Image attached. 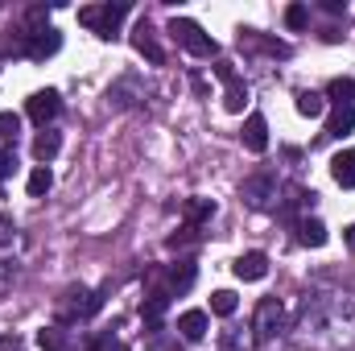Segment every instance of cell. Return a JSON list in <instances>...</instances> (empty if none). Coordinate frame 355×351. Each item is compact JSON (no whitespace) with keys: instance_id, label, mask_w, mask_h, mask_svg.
<instances>
[{"instance_id":"cell-1","label":"cell","mask_w":355,"mask_h":351,"mask_svg":"<svg viewBox=\"0 0 355 351\" xmlns=\"http://www.w3.org/2000/svg\"><path fill=\"white\" fill-rule=\"evenodd\" d=\"M297 348L302 351H347L355 348V298H306L297 314Z\"/></svg>"},{"instance_id":"cell-2","label":"cell","mask_w":355,"mask_h":351,"mask_svg":"<svg viewBox=\"0 0 355 351\" xmlns=\"http://www.w3.org/2000/svg\"><path fill=\"white\" fill-rule=\"evenodd\" d=\"M170 33L178 37V46H186L194 58H215V54H219L215 37H207V33H202L190 17H174V21H170Z\"/></svg>"},{"instance_id":"cell-3","label":"cell","mask_w":355,"mask_h":351,"mask_svg":"<svg viewBox=\"0 0 355 351\" xmlns=\"http://www.w3.org/2000/svg\"><path fill=\"white\" fill-rule=\"evenodd\" d=\"M128 17V4H95V8H83L79 12V21L87 25V29H95L99 37H116V29H120V21Z\"/></svg>"},{"instance_id":"cell-4","label":"cell","mask_w":355,"mask_h":351,"mask_svg":"<svg viewBox=\"0 0 355 351\" xmlns=\"http://www.w3.org/2000/svg\"><path fill=\"white\" fill-rule=\"evenodd\" d=\"M285 331V306L277 302V298H265L261 306H257V318H252V339H272V335H281Z\"/></svg>"},{"instance_id":"cell-5","label":"cell","mask_w":355,"mask_h":351,"mask_svg":"<svg viewBox=\"0 0 355 351\" xmlns=\"http://www.w3.org/2000/svg\"><path fill=\"white\" fill-rule=\"evenodd\" d=\"M240 194H244V203H248L252 211H265L268 203L277 198V178H272V174H257V178H248Z\"/></svg>"},{"instance_id":"cell-6","label":"cell","mask_w":355,"mask_h":351,"mask_svg":"<svg viewBox=\"0 0 355 351\" xmlns=\"http://www.w3.org/2000/svg\"><path fill=\"white\" fill-rule=\"evenodd\" d=\"M58 108H62V99H58V91H37V95H29V103H25V112H29V120L37 124V128H46L54 116H58Z\"/></svg>"},{"instance_id":"cell-7","label":"cell","mask_w":355,"mask_h":351,"mask_svg":"<svg viewBox=\"0 0 355 351\" xmlns=\"http://www.w3.org/2000/svg\"><path fill=\"white\" fill-rule=\"evenodd\" d=\"M58 46H62V37H58L54 29H37V33H25V54H29L33 62H42V58H50V54H58Z\"/></svg>"},{"instance_id":"cell-8","label":"cell","mask_w":355,"mask_h":351,"mask_svg":"<svg viewBox=\"0 0 355 351\" xmlns=\"http://www.w3.org/2000/svg\"><path fill=\"white\" fill-rule=\"evenodd\" d=\"M132 46H137V54H145L153 67H162V62H166V50L157 46V33H153V25H149V21H141V25L132 29Z\"/></svg>"},{"instance_id":"cell-9","label":"cell","mask_w":355,"mask_h":351,"mask_svg":"<svg viewBox=\"0 0 355 351\" xmlns=\"http://www.w3.org/2000/svg\"><path fill=\"white\" fill-rule=\"evenodd\" d=\"M240 137H244V149H248V153H265V149H268L265 116H261V112H252V116L244 120V132H240Z\"/></svg>"},{"instance_id":"cell-10","label":"cell","mask_w":355,"mask_h":351,"mask_svg":"<svg viewBox=\"0 0 355 351\" xmlns=\"http://www.w3.org/2000/svg\"><path fill=\"white\" fill-rule=\"evenodd\" d=\"M331 178L343 186V190H355V149H343L331 157Z\"/></svg>"},{"instance_id":"cell-11","label":"cell","mask_w":355,"mask_h":351,"mask_svg":"<svg viewBox=\"0 0 355 351\" xmlns=\"http://www.w3.org/2000/svg\"><path fill=\"white\" fill-rule=\"evenodd\" d=\"M268 273V257L265 252H244L240 261H236V277L240 281H261Z\"/></svg>"},{"instance_id":"cell-12","label":"cell","mask_w":355,"mask_h":351,"mask_svg":"<svg viewBox=\"0 0 355 351\" xmlns=\"http://www.w3.org/2000/svg\"><path fill=\"white\" fill-rule=\"evenodd\" d=\"M297 244H306V248H322L327 244V223L322 219H297Z\"/></svg>"},{"instance_id":"cell-13","label":"cell","mask_w":355,"mask_h":351,"mask_svg":"<svg viewBox=\"0 0 355 351\" xmlns=\"http://www.w3.org/2000/svg\"><path fill=\"white\" fill-rule=\"evenodd\" d=\"M207 310H186L182 318H178V331H182V339H190V343H198L202 335H207Z\"/></svg>"},{"instance_id":"cell-14","label":"cell","mask_w":355,"mask_h":351,"mask_svg":"<svg viewBox=\"0 0 355 351\" xmlns=\"http://www.w3.org/2000/svg\"><path fill=\"white\" fill-rule=\"evenodd\" d=\"M327 132H331V137H339V141H343V137H352V132H355V108H347V103H343V108H335V112L327 116Z\"/></svg>"},{"instance_id":"cell-15","label":"cell","mask_w":355,"mask_h":351,"mask_svg":"<svg viewBox=\"0 0 355 351\" xmlns=\"http://www.w3.org/2000/svg\"><path fill=\"white\" fill-rule=\"evenodd\" d=\"M194 285V264L190 261H182V264H174L170 273H166V293L174 298V293H186Z\"/></svg>"},{"instance_id":"cell-16","label":"cell","mask_w":355,"mask_h":351,"mask_svg":"<svg viewBox=\"0 0 355 351\" xmlns=\"http://www.w3.org/2000/svg\"><path fill=\"white\" fill-rule=\"evenodd\" d=\"M58 149H62V137H58V132H50V128H46V132H37V137H33V157H37L42 166H46V162H54V157H58Z\"/></svg>"},{"instance_id":"cell-17","label":"cell","mask_w":355,"mask_h":351,"mask_svg":"<svg viewBox=\"0 0 355 351\" xmlns=\"http://www.w3.org/2000/svg\"><path fill=\"white\" fill-rule=\"evenodd\" d=\"M215 215V203L211 198H190L186 207H182V219H186V228H198V223H207Z\"/></svg>"},{"instance_id":"cell-18","label":"cell","mask_w":355,"mask_h":351,"mask_svg":"<svg viewBox=\"0 0 355 351\" xmlns=\"http://www.w3.org/2000/svg\"><path fill=\"white\" fill-rule=\"evenodd\" d=\"M252 331H240V327H227L223 335H219V351H252Z\"/></svg>"},{"instance_id":"cell-19","label":"cell","mask_w":355,"mask_h":351,"mask_svg":"<svg viewBox=\"0 0 355 351\" xmlns=\"http://www.w3.org/2000/svg\"><path fill=\"white\" fill-rule=\"evenodd\" d=\"M327 95L335 99V108H355V79H331V87H327Z\"/></svg>"},{"instance_id":"cell-20","label":"cell","mask_w":355,"mask_h":351,"mask_svg":"<svg viewBox=\"0 0 355 351\" xmlns=\"http://www.w3.org/2000/svg\"><path fill=\"white\" fill-rule=\"evenodd\" d=\"M244 103H248V83L244 79H232L227 83V95H223V108L227 112H244Z\"/></svg>"},{"instance_id":"cell-21","label":"cell","mask_w":355,"mask_h":351,"mask_svg":"<svg viewBox=\"0 0 355 351\" xmlns=\"http://www.w3.org/2000/svg\"><path fill=\"white\" fill-rule=\"evenodd\" d=\"M236 306H240V302H236V293H232V289H215V293H211V314L232 318V314H236Z\"/></svg>"},{"instance_id":"cell-22","label":"cell","mask_w":355,"mask_h":351,"mask_svg":"<svg viewBox=\"0 0 355 351\" xmlns=\"http://www.w3.org/2000/svg\"><path fill=\"white\" fill-rule=\"evenodd\" d=\"M50 186H54L50 166H37V170L29 174V198H42V194H50Z\"/></svg>"},{"instance_id":"cell-23","label":"cell","mask_w":355,"mask_h":351,"mask_svg":"<svg viewBox=\"0 0 355 351\" xmlns=\"http://www.w3.org/2000/svg\"><path fill=\"white\" fill-rule=\"evenodd\" d=\"M297 112L314 120V116H322V112H327V103H322V95H318V91H302V95H297Z\"/></svg>"},{"instance_id":"cell-24","label":"cell","mask_w":355,"mask_h":351,"mask_svg":"<svg viewBox=\"0 0 355 351\" xmlns=\"http://www.w3.org/2000/svg\"><path fill=\"white\" fill-rule=\"evenodd\" d=\"M37 348L62 351V348H67V343H62V331H58V327H42V331H37Z\"/></svg>"},{"instance_id":"cell-25","label":"cell","mask_w":355,"mask_h":351,"mask_svg":"<svg viewBox=\"0 0 355 351\" xmlns=\"http://www.w3.org/2000/svg\"><path fill=\"white\" fill-rule=\"evenodd\" d=\"M306 21H310V8L306 4H289L285 8V25L289 29H306Z\"/></svg>"},{"instance_id":"cell-26","label":"cell","mask_w":355,"mask_h":351,"mask_svg":"<svg viewBox=\"0 0 355 351\" xmlns=\"http://www.w3.org/2000/svg\"><path fill=\"white\" fill-rule=\"evenodd\" d=\"M17 132H21V116L0 112V141H8V137H17Z\"/></svg>"},{"instance_id":"cell-27","label":"cell","mask_w":355,"mask_h":351,"mask_svg":"<svg viewBox=\"0 0 355 351\" xmlns=\"http://www.w3.org/2000/svg\"><path fill=\"white\" fill-rule=\"evenodd\" d=\"M215 79H223V83H232V79H236V71H232V62H223V58H219V62H215Z\"/></svg>"},{"instance_id":"cell-28","label":"cell","mask_w":355,"mask_h":351,"mask_svg":"<svg viewBox=\"0 0 355 351\" xmlns=\"http://www.w3.org/2000/svg\"><path fill=\"white\" fill-rule=\"evenodd\" d=\"M12 166H17V162H12V153H4V149H0V178L12 174Z\"/></svg>"},{"instance_id":"cell-29","label":"cell","mask_w":355,"mask_h":351,"mask_svg":"<svg viewBox=\"0 0 355 351\" xmlns=\"http://www.w3.org/2000/svg\"><path fill=\"white\" fill-rule=\"evenodd\" d=\"M0 351H25V348H21V339H12V335H4V339H0Z\"/></svg>"},{"instance_id":"cell-30","label":"cell","mask_w":355,"mask_h":351,"mask_svg":"<svg viewBox=\"0 0 355 351\" xmlns=\"http://www.w3.org/2000/svg\"><path fill=\"white\" fill-rule=\"evenodd\" d=\"M347 244L355 248V228H347Z\"/></svg>"}]
</instances>
